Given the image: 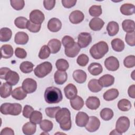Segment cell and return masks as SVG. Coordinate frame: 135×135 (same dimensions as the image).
<instances>
[{
	"label": "cell",
	"instance_id": "cell-1",
	"mask_svg": "<svg viewBox=\"0 0 135 135\" xmlns=\"http://www.w3.org/2000/svg\"><path fill=\"white\" fill-rule=\"evenodd\" d=\"M56 121L60 124L61 129L64 131H68L71 129L72 122L71 120V113L69 110L66 108H61L55 115Z\"/></svg>",
	"mask_w": 135,
	"mask_h": 135
},
{
	"label": "cell",
	"instance_id": "cell-2",
	"mask_svg": "<svg viewBox=\"0 0 135 135\" xmlns=\"http://www.w3.org/2000/svg\"><path fill=\"white\" fill-rule=\"evenodd\" d=\"M44 99L49 104L57 103L62 100L63 95L60 89L55 86H50L45 91Z\"/></svg>",
	"mask_w": 135,
	"mask_h": 135
},
{
	"label": "cell",
	"instance_id": "cell-3",
	"mask_svg": "<svg viewBox=\"0 0 135 135\" xmlns=\"http://www.w3.org/2000/svg\"><path fill=\"white\" fill-rule=\"evenodd\" d=\"M108 51V44L104 41H100L90 48V53L93 58L99 60L102 58Z\"/></svg>",
	"mask_w": 135,
	"mask_h": 135
},
{
	"label": "cell",
	"instance_id": "cell-4",
	"mask_svg": "<svg viewBox=\"0 0 135 135\" xmlns=\"http://www.w3.org/2000/svg\"><path fill=\"white\" fill-rule=\"evenodd\" d=\"M22 105L17 103H4L1 105L0 111L5 115H18L22 111Z\"/></svg>",
	"mask_w": 135,
	"mask_h": 135
},
{
	"label": "cell",
	"instance_id": "cell-5",
	"mask_svg": "<svg viewBox=\"0 0 135 135\" xmlns=\"http://www.w3.org/2000/svg\"><path fill=\"white\" fill-rule=\"evenodd\" d=\"M52 70V65L49 62H44L38 65L34 70V74L39 78H43L48 75Z\"/></svg>",
	"mask_w": 135,
	"mask_h": 135
},
{
	"label": "cell",
	"instance_id": "cell-6",
	"mask_svg": "<svg viewBox=\"0 0 135 135\" xmlns=\"http://www.w3.org/2000/svg\"><path fill=\"white\" fill-rule=\"evenodd\" d=\"M130 127V120L125 116L120 117L117 121L115 130L119 134L126 132Z\"/></svg>",
	"mask_w": 135,
	"mask_h": 135
},
{
	"label": "cell",
	"instance_id": "cell-7",
	"mask_svg": "<svg viewBox=\"0 0 135 135\" xmlns=\"http://www.w3.org/2000/svg\"><path fill=\"white\" fill-rule=\"evenodd\" d=\"M92 42L91 34L87 32H82L78 35V44L80 48L86 47Z\"/></svg>",
	"mask_w": 135,
	"mask_h": 135
},
{
	"label": "cell",
	"instance_id": "cell-8",
	"mask_svg": "<svg viewBox=\"0 0 135 135\" xmlns=\"http://www.w3.org/2000/svg\"><path fill=\"white\" fill-rule=\"evenodd\" d=\"M22 87L27 93H32L37 89V83L33 79L26 78L22 82Z\"/></svg>",
	"mask_w": 135,
	"mask_h": 135
},
{
	"label": "cell",
	"instance_id": "cell-9",
	"mask_svg": "<svg viewBox=\"0 0 135 135\" xmlns=\"http://www.w3.org/2000/svg\"><path fill=\"white\" fill-rule=\"evenodd\" d=\"M30 21L34 24H41L45 19L42 12L38 9L33 10L30 14Z\"/></svg>",
	"mask_w": 135,
	"mask_h": 135
},
{
	"label": "cell",
	"instance_id": "cell-10",
	"mask_svg": "<svg viewBox=\"0 0 135 135\" xmlns=\"http://www.w3.org/2000/svg\"><path fill=\"white\" fill-rule=\"evenodd\" d=\"M104 66L106 69L111 71H117L119 68V61L114 56H111L107 57L104 61Z\"/></svg>",
	"mask_w": 135,
	"mask_h": 135
},
{
	"label": "cell",
	"instance_id": "cell-11",
	"mask_svg": "<svg viewBox=\"0 0 135 135\" xmlns=\"http://www.w3.org/2000/svg\"><path fill=\"white\" fill-rule=\"evenodd\" d=\"M100 120L95 116H91L89 117V121L85 127L87 131L90 132H93L98 130L100 127Z\"/></svg>",
	"mask_w": 135,
	"mask_h": 135
},
{
	"label": "cell",
	"instance_id": "cell-12",
	"mask_svg": "<svg viewBox=\"0 0 135 135\" xmlns=\"http://www.w3.org/2000/svg\"><path fill=\"white\" fill-rule=\"evenodd\" d=\"M64 92L66 98L69 100L73 99L77 96V89L76 86L72 83L68 84L64 88Z\"/></svg>",
	"mask_w": 135,
	"mask_h": 135
},
{
	"label": "cell",
	"instance_id": "cell-13",
	"mask_svg": "<svg viewBox=\"0 0 135 135\" xmlns=\"http://www.w3.org/2000/svg\"><path fill=\"white\" fill-rule=\"evenodd\" d=\"M89 119L88 115L82 111L79 112L75 117V123L80 127H84Z\"/></svg>",
	"mask_w": 135,
	"mask_h": 135
},
{
	"label": "cell",
	"instance_id": "cell-14",
	"mask_svg": "<svg viewBox=\"0 0 135 135\" xmlns=\"http://www.w3.org/2000/svg\"><path fill=\"white\" fill-rule=\"evenodd\" d=\"M62 27V23L61 21L57 18H51L47 23V28L51 32H57L59 31Z\"/></svg>",
	"mask_w": 135,
	"mask_h": 135
},
{
	"label": "cell",
	"instance_id": "cell-15",
	"mask_svg": "<svg viewBox=\"0 0 135 135\" xmlns=\"http://www.w3.org/2000/svg\"><path fill=\"white\" fill-rule=\"evenodd\" d=\"M84 18L83 13L79 11L75 10L71 13L69 15V20L71 23L72 24H79L83 21Z\"/></svg>",
	"mask_w": 135,
	"mask_h": 135
},
{
	"label": "cell",
	"instance_id": "cell-16",
	"mask_svg": "<svg viewBox=\"0 0 135 135\" xmlns=\"http://www.w3.org/2000/svg\"><path fill=\"white\" fill-rule=\"evenodd\" d=\"M4 80L12 85H15L18 82L20 76L15 71L9 70L6 74Z\"/></svg>",
	"mask_w": 135,
	"mask_h": 135
},
{
	"label": "cell",
	"instance_id": "cell-17",
	"mask_svg": "<svg viewBox=\"0 0 135 135\" xmlns=\"http://www.w3.org/2000/svg\"><path fill=\"white\" fill-rule=\"evenodd\" d=\"M104 24V21L99 17H94L92 18L89 23L90 28L94 31H100Z\"/></svg>",
	"mask_w": 135,
	"mask_h": 135
},
{
	"label": "cell",
	"instance_id": "cell-18",
	"mask_svg": "<svg viewBox=\"0 0 135 135\" xmlns=\"http://www.w3.org/2000/svg\"><path fill=\"white\" fill-rule=\"evenodd\" d=\"M98 81L102 87H108L114 83V78L113 76L107 74L100 77Z\"/></svg>",
	"mask_w": 135,
	"mask_h": 135
},
{
	"label": "cell",
	"instance_id": "cell-19",
	"mask_svg": "<svg viewBox=\"0 0 135 135\" xmlns=\"http://www.w3.org/2000/svg\"><path fill=\"white\" fill-rule=\"evenodd\" d=\"M68 75L66 72L57 70L54 75V79L56 84L59 85L63 84L67 80Z\"/></svg>",
	"mask_w": 135,
	"mask_h": 135
},
{
	"label": "cell",
	"instance_id": "cell-20",
	"mask_svg": "<svg viewBox=\"0 0 135 135\" xmlns=\"http://www.w3.org/2000/svg\"><path fill=\"white\" fill-rule=\"evenodd\" d=\"M85 105L91 110H96L100 107V101L99 99L96 97H90L86 99Z\"/></svg>",
	"mask_w": 135,
	"mask_h": 135
},
{
	"label": "cell",
	"instance_id": "cell-21",
	"mask_svg": "<svg viewBox=\"0 0 135 135\" xmlns=\"http://www.w3.org/2000/svg\"><path fill=\"white\" fill-rule=\"evenodd\" d=\"M28 35L24 32H18L16 33L14 37V41L16 44L19 45H25L28 41Z\"/></svg>",
	"mask_w": 135,
	"mask_h": 135
},
{
	"label": "cell",
	"instance_id": "cell-22",
	"mask_svg": "<svg viewBox=\"0 0 135 135\" xmlns=\"http://www.w3.org/2000/svg\"><path fill=\"white\" fill-rule=\"evenodd\" d=\"M89 72L92 75H98L102 72L103 68L102 65L99 63H92L88 68Z\"/></svg>",
	"mask_w": 135,
	"mask_h": 135
},
{
	"label": "cell",
	"instance_id": "cell-23",
	"mask_svg": "<svg viewBox=\"0 0 135 135\" xmlns=\"http://www.w3.org/2000/svg\"><path fill=\"white\" fill-rule=\"evenodd\" d=\"M12 85L7 82L3 83L1 85L0 95L2 98H6L8 97L12 92Z\"/></svg>",
	"mask_w": 135,
	"mask_h": 135
},
{
	"label": "cell",
	"instance_id": "cell-24",
	"mask_svg": "<svg viewBox=\"0 0 135 135\" xmlns=\"http://www.w3.org/2000/svg\"><path fill=\"white\" fill-rule=\"evenodd\" d=\"M47 46L50 50L51 53L52 54H55L60 50L61 43L59 40L53 38L49 41Z\"/></svg>",
	"mask_w": 135,
	"mask_h": 135
},
{
	"label": "cell",
	"instance_id": "cell-25",
	"mask_svg": "<svg viewBox=\"0 0 135 135\" xmlns=\"http://www.w3.org/2000/svg\"><path fill=\"white\" fill-rule=\"evenodd\" d=\"M86 73L82 70H76L73 73L74 80L78 83H83L86 80Z\"/></svg>",
	"mask_w": 135,
	"mask_h": 135
},
{
	"label": "cell",
	"instance_id": "cell-26",
	"mask_svg": "<svg viewBox=\"0 0 135 135\" xmlns=\"http://www.w3.org/2000/svg\"><path fill=\"white\" fill-rule=\"evenodd\" d=\"M12 97L17 100L24 99L27 96V93L23 90L22 87L19 86L15 88L12 92Z\"/></svg>",
	"mask_w": 135,
	"mask_h": 135
},
{
	"label": "cell",
	"instance_id": "cell-27",
	"mask_svg": "<svg viewBox=\"0 0 135 135\" xmlns=\"http://www.w3.org/2000/svg\"><path fill=\"white\" fill-rule=\"evenodd\" d=\"M1 57L8 59L11 57L13 55V49L9 44H4L1 48Z\"/></svg>",
	"mask_w": 135,
	"mask_h": 135
},
{
	"label": "cell",
	"instance_id": "cell-28",
	"mask_svg": "<svg viewBox=\"0 0 135 135\" xmlns=\"http://www.w3.org/2000/svg\"><path fill=\"white\" fill-rule=\"evenodd\" d=\"M121 13L124 15H131L135 13V6L130 3H125L120 7Z\"/></svg>",
	"mask_w": 135,
	"mask_h": 135
},
{
	"label": "cell",
	"instance_id": "cell-29",
	"mask_svg": "<svg viewBox=\"0 0 135 135\" xmlns=\"http://www.w3.org/2000/svg\"><path fill=\"white\" fill-rule=\"evenodd\" d=\"M119 94V91L117 89H110L104 93L103 97L105 101H110L117 99Z\"/></svg>",
	"mask_w": 135,
	"mask_h": 135
},
{
	"label": "cell",
	"instance_id": "cell-30",
	"mask_svg": "<svg viewBox=\"0 0 135 135\" xmlns=\"http://www.w3.org/2000/svg\"><path fill=\"white\" fill-rule=\"evenodd\" d=\"M36 126L31 122H28L24 124L22 127V131L24 134L32 135L36 132Z\"/></svg>",
	"mask_w": 135,
	"mask_h": 135
},
{
	"label": "cell",
	"instance_id": "cell-31",
	"mask_svg": "<svg viewBox=\"0 0 135 135\" xmlns=\"http://www.w3.org/2000/svg\"><path fill=\"white\" fill-rule=\"evenodd\" d=\"M119 26L117 22L114 21L110 22L107 26V30L109 36H113L119 32Z\"/></svg>",
	"mask_w": 135,
	"mask_h": 135
},
{
	"label": "cell",
	"instance_id": "cell-32",
	"mask_svg": "<svg viewBox=\"0 0 135 135\" xmlns=\"http://www.w3.org/2000/svg\"><path fill=\"white\" fill-rule=\"evenodd\" d=\"M12 32L10 28L3 27L0 30V41L1 42H8L11 38Z\"/></svg>",
	"mask_w": 135,
	"mask_h": 135
},
{
	"label": "cell",
	"instance_id": "cell-33",
	"mask_svg": "<svg viewBox=\"0 0 135 135\" xmlns=\"http://www.w3.org/2000/svg\"><path fill=\"white\" fill-rule=\"evenodd\" d=\"M80 47L77 43H75L74 45L69 49H65V54L69 57H74L79 53Z\"/></svg>",
	"mask_w": 135,
	"mask_h": 135
},
{
	"label": "cell",
	"instance_id": "cell-34",
	"mask_svg": "<svg viewBox=\"0 0 135 135\" xmlns=\"http://www.w3.org/2000/svg\"><path fill=\"white\" fill-rule=\"evenodd\" d=\"M71 107L75 110H80L84 105V101L80 96L77 95L73 99L70 100Z\"/></svg>",
	"mask_w": 135,
	"mask_h": 135
},
{
	"label": "cell",
	"instance_id": "cell-35",
	"mask_svg": "<svg viewBox=\"0 0 135 135\" xmlns=\"http://www.w3.org/2000/svg\"><path fill=\"white\" fill-rule=\"evenodd\" d=\"M111 46L112 49L115 52H122L124 49V43L120 38H114L111 41Z\"/></svg>",
	"mask_w": 135,
	"mask_h": 135
},
{
	"label": "cell",
	"instance_id": "cell-36",
	"mask_svg": "<svg viewBox=\"0 0 135 135\" xmlns=\"http://www.w3.org/2000/svg\"><path fill=\"white\" fill-rule=\"evenodd\" d=\"M122 27L126 32L131 33L134 32V22L131 20H125L122 23Z\"/></svg>",
	"mask_w": 135,
	"mask_h": 135
},
{
	"label": "cell",
	"instance_id": "cell-37",
	"mask_svg": "<svg viewBox=\"0 0 135 135\" xmlns=\"http://www.w3.org/2000/svg\"><path fill=\"white\" fill-rule=\"evenodd\" d=\"M88 87L92 92H98L102 89V86L100 85L98 80L93 79H91L88 83Z\"/></svg>",
	"mask_w": 135,
	"mask_h": 135
},
{
	"label": "cell",
	"instance_id": "cell-38",
	"mask_svg": "<svg viewBox=\"0 0 135 135\" xmlns=\"http://www.w3.org/2000/svg\"><path fill=\"white\" fill-rule=\"evenodd\" d=\"M131 107L130 101L126 99H121L118 103V108L122 111H128L130 110Z\"/></svg>",
	"mask_w": 135,
	"mask_h": 135
},
{
	"label": "cell",
	"instance_id": "cell-39",
	"mask_svg": "<svg viewBox=\"0 0 135 135\" xmlns=\"http://www.w3.org/2000/svg\"><path fill=\"white\" fill-rule=\"evenodd\" d=\"M34 65L30 61L23 62L20 65V69L24 73H31L33 70Z\"/></svg>",
	"mask_w": 135,
	"mask_h": 135
},
{
	"label": "cell",
	"instance_id": "cell-40",
	"mask_svg": "<svg viewBox=\"0 0 135 135\" xmlns=\"http://www.w3.org/2000/svg\"><path fill=\"white\" fill-rule=\"evenodd\" d=\"M100 117L105 121H109L111 120L113 117V112L110 108H104L100 113Z\"/></svg>",
	"mask_w": 135,
	"mask_h": 135
},
{
	"label": "cell",
	"instance_id": "cell-41",
	"mask_svg": "<svg viewBox=\"0 0 135 135\" xmlns=\"http://www.w3.org/2000/svg\"><path fill=\"white\" fill-rule=\"evenodd\" d=\"M28 20L23 16H20L15 18L14 24L15 26L18 28L25 29L27 28V24Z\"/></svg>",
	"mask_w": 135,
	"mask_h": 135
},
{
	"label": "cell",
	"instance_id": "cell-42",
	"mask_svg": "<svg viewBox=\"0 0 135 135\" xmlns=\"http://www.w3.org/2000/svg\"><path fill=\"white\" fill-rule=\"evenodd\" d=\"M30 122L36 124H40L42 120V114L40 111H34L30 117Z\"/></svg>",
	"mask_w": 135,
	"mask_h": 135
},
{
	"label": "cell",
	"instance_id": "cell-43",
	"mask_svg": "<svg viewBox=\"0 0 135 135\" xmlns=\"http://www.w3.org/2000/svg\"><path fill=\"white\" fill-rule=\"evenodd\" d=\"M55 66L57 69L59 71H65L68 69L69 67V64L68 62L63 59H58L55 63Z\"/></svg>",
	"mask_w": 135,
	"mask_h": 135
},
{
	"label": "cell",
	"instance_id": "cell-44",
	"mask_svg": "<svg viewBox=\"0 0 135 135\" xmlns=\"http://www.w3.org/2000/svg\"><path fill=\"white\" fill-rule=\"evenodd\" d=\"M40 128L44 131V132H49L50 131L53 127V124L52 121L44 119L42 120V121L40 123Z\"/></svg>",
	"mask_w": 135,
	"mask_h": 135
},
{
	"label": "cell",
	"instance_id": "cell-45",
	"mask_svg": "<svg viewBox=\"0 0 135 135\" xmlns=\"http://www.w3.org/2000/svg\"><path fill=\"white\" fill-rule=\"evenodd\" d=\"M89 13L91 16L98 17L102 13L101 6L100 5H92L90 7Z\"/></svg>",
	"mask_w": 135,
	"mask_h": 135
},
{
	"label": "cell",
	"instance_id": "cell-46",
	"mask_svg": "<svg viewBox=\"0 0 135 135\" xmlns=\"http://www.w3.org/2000/svg\"><path fill=\"white\" fill-rule=\"evenodd\" d=\"M51 52L49 47L47 45H44L41 48L39 53H38V57L40 59L44 60L48 58L50 55Z\"/></svg>",
	"mask_w": 135,
	"mask_h": 135
},
{
	"label": "cell",
	"instance_id": "cell-47",
	"mask_svg": "<svg viewBox=\"0 0 135 135\" xmlns=\"http://www.w3.org/2000/svg\"><path fill=\"white\" fill-rule=\"evenodd\" d=\"M62 43L65 49H69L75 44L74 40L69 35L64 36L62 39Z\"/></svg>",
	"mask_w": 135,
	"mask_h": 135
},
{
	"label": "cell",
	"instance_id": "cell-48",
	"mask_svg": "<svg viewBox=\"0 0 135 135\" xmlns=\"http://www.w3.org/2000/svg\"><path fill=\"white\" fill-rule=\"evenodd\" d=\"M124 65L127 68H131L135 66V56L129 55L125 57L123 61Z\"/></svg>",
	"mask_w": 135,
	"mask_h": 135
},
{
	"label": "cell",
	"instance_id": "cell-49",
	"mask_svg": "<svg viewBox=\"0 0 135 135\" xmlns=\"http://www.w3.org/2000/svg\"><path fill=\"white\" fill-rule=\"evenodd\" d=\"M10 3L12 7L17 11L22 9L25 5V2L23 0H11Z\"/></svg>",
	"mask_w": 135,
	"mask_h": 135
},
{
	"label": "cell",
	"instance_id": "cell-50",
	"mask_svg": "<svg viewBox=\"0 0 135 135\" xmlns=\"http://www.w3.org/2000/svg\"><path fill=\"white\" fill-rule=\"evenodd\" d=\"M61 109L60 107H48L45 110L46 114L51 118H55L57 111Z\"/></svg>",
	"mask_w": 135,
	"mask_h": 135
},
{
	"label": "cell",
	"instance_id": "cell-51",
	"mask_svg": "<svg viewBox=\"0 0 135 135\" xmlns=\"http://www.w3.org/2000/svg\"><path fill=\"white\" fill-rule=\"evenodd\" d=\"M89 61V57L85 54H80L77 58L76 62L81 66H85Z\"/></svg>",
	"mask_w": 135,
	"mask_h": 135
},
{
	"label": "cell",
	"instance_id": "cell-52",
	"mask_svg": "<svg viewBox=\"0 0 135 135\" xmlns=\"http://www.w3.org/2000/svg\"><path fill=\"white\" fill-rule=\"evenodd\" d=\"M125 41L129 45L134 46L135 45V32L127 33L126 35Z\"/></svg>",
	"mask_w": 135,
	"mask_h": 135
},
{
	"label": "cell",
	"instance_id": "cell-53",
	"mask_svg": "<svg viewBox=\"0 0 135 135\" xmlns=\"http://www.w3.org/2000/svg\"><path fill=\"white\" fill-rule=\"evenodd\" d=\"M41 27V24H36L28 21L27 24V30L32 33H37L40 31Z\"/></svg>",
	"mask_w": 135,
	"mask_h": 135
},
{
	"label": "cell",
	"instance_id": "cell-54",
	"mask_svg": "<svg viewBox=\"0 0 135 135\" xmlns=\"http://www.w3.org/2000/svg\"><path fill=\"white\" fill-rule=\"evenodd\" d=\"M34 109L33 107L29 105H26L24 106L23 110V115L27 119H29L32 112L34 111Z\"/></svg>",
	"mask_w": 135,
	"mask_h": 135
},
{
	"label": "cell",
	"instance_id": "cell-55",
	"mask_svg": "<svg viewBox=\"0 0 135 135\" xmlns=\"http://www.w3.org/2000/svg\"><path fill=\"white\" fill-rule=\"evenodd\" d=\"M15 56L20 59H25L27 56V53L25 50L23 48L17 47L15 51Z\"/></svg>",
	"mask_w": 135,
	"mask_h": 135
},
{
	"label": "cell",
	"instance_id": "cell-56",
	"mask_svg": "<svg viewBox=\"0 0 135 135\" xmlns=\"http://www.w3.org/2000/svg\"><path fill=\"white\" fill-rule=\"evenodd\" d=\"M55 5V0H44L43 1V5L47 10L52 9Z\"/></svg>",
	"mask_w": 135,
	"mask_h": 135
},
{
	"label": "cell",
	"instance_id": "cell-57",
	"mask_svg": "<svg viewBox=\"0 0 135 135\" xmlns=\"http://www.w3.org/2000/svg\"><path fill=\"white\" fill-rule=\"evenodd\" d=\"M61 2L65 8H70L76 4V0H62Z\"/></svg>",
	"mask_w": 135,
	"mask_h": 135
},
{
	"label": "cell",
	"instance_id": "cell-58",
	"mask_svg": "<svg viewBox=\"0 0 135 135\" xmlns=\"http://www.w3.org/2000/svg\"><path fill=\"white\" fill-rule=\"evenodd\" d=\"M1 135H14V132L13 129L10 128H5L3 129L1 132Z\"/></svg>",
	"mask_w": 135,
	"mask_h": 135
},
{
	"label": "cell",
	"instance_id": "cell-59",
	"mask_svg": "<svg viewBox=\"0 0 135 135\" xmlns=\"http://www.w3.org/2000/svg\"><path fill=\"white\" fill-rule=\"evenodd\" d=\"M128 95L130 98L133 99L135 98V85L134 84H132L130 85L128 90Z\"/></svg>",
	"mask_w": 135,
	"mask_h": 135
},
{
	"label": "cell",
	"instance_id": "cell-60",
	"mask_svg": "<svg viewBox=\"0 0 135 135\" xmlns=\"http://www.w3.org/2000/svg\"><path fill=\"white\" fill-rule=\"evenodd\" d=\"M9 70L11 69L8 68H1L0 69V78L1 79H4L6 74Z\"/></svg>",
	"mask_w": 135,
	"mask_h": 135
}]
</instances>
